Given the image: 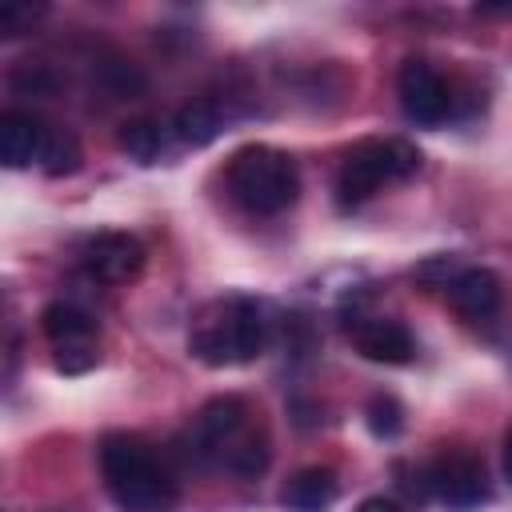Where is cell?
<instances>
[{"label":"cell","mask_w":512,"mask_h":512,"mask_svg":"<svg viewBox=\"0 0 512 512\" xmlns=\"http://www.w3.org/2000/svg\"><path fill=\"white\" fill-rule=\"evenodd\" d=\"M400 424H404L400 420V404L392 396H372V404H368V428L376 436H396Z\"/></svg>","instance_id":"cell-17"},{"label":"cell","mask_w":512,"mask_h":512,"mask_svg":"<svg viewBox=\"0 0 512 512\" xmlns=\"http://www.w3.org/2000/svg\"><path fill=\"white\" fill-rule=\"evenodd\" d=\"M220 128H224V112H220L216 100H192L176 112V136L192 148L212 144L220 136Z\"/></svg>","instance_id":"cell-14"},{"label":"cell","mask_w":512,"mask_h":512,"mask_svg":"<svg viewBox=\"0 0 512 512\" xmlns=\"http://www.w3.org/2000/svg\"><path fill=\"white\" fill-rule=\"evenodd\" d=\"M416 172H420L416 144H408L400 136L360 140L336 172V200H340V208H360L364 200H372L388 184H400Z\"/></svg>","instance_id":"cell-5"},{"label":"cell","mask_w":512,"mask_h":512,"mask_svg":"<svg viewBox=\"0 0 512 512\" xmlns=\"http://www.w3.org/2000/svg\"><path fill=\"white\" fill-rule=\"evenodd\" d=\"M48 136H52V128H44L32 112H4L0 116V160L8 168L40 164Z\"/></svg>","instance_id":"cell-12"},{"label":"cell","mask_w":512,"mask_h":512,"mask_svg":"<svg viewBox=\"0 0 512 512\" xmlns=\"http://www.w3.org/2000/svg\"><path fill=\"white\" fill-rule=\"evenodd\" d=\"M268 340V320L256 300L248 296H228L208 304L188 332V352L208 364V368H236L248 364L264 352Z\"/></svg>","instance_id":"cell-3"},{"label":"cell","mask_w":512,"mask_h":512,"mask_svg":"<svg viewBox=\"0 0 512 512\" xmlns=\"http://www.w3.org/2000/svg\"><path fill=\"white\" fill-rule=\"evenodd\" d=\"M120 148L136 160V164H156L164 152V128L152 120H132L120 128Z\"/></svg>","instance_id":"cell-15"},{"label":"cell","mask_w":512,"mask_h":512,"mask_svg":"<svg viewBox=\"0 0 512 512\" xmlns=\"http://www.w3.org/2000/svg\"><path fill=\"white\" fill-rule=\"evenodd\" d=\"M336 492H340V484H336V472L332 468H300L284 484L280 500L292 512H324L336 500Z\"/></svg>","instance_id":"cell-13"},{"label":"cell","mask_w":512,"mask_h":512,"mask_svg":"<svg viewBox=\"0 0 512 512\" xmlns=\"http://www.w3.org/2000/svg\"><path fill=\"white\" fill-rule=\"evenodd\" d=\"M36 16H40V8H32V4H4L0 8V32L4 36H20V32L32 28Z\"/></svg>","instance_id":"cell-18"},{"label":"cell","mask_w":512,"mask_h":512,"mask_svg":"<svg viewBox=\"0 0 512 512\" xmlns=\"http://www.w3.org/2000/svg\"><path fill=\"white\" fill-rule=\"evenodd\" d=\"M228 192L252 216H280L300 196L296 160L268 144H248L228 164Z\"/></svg>","instance_id":"cell-4"},{"label":"cell","mask_w":512,"mask_h":512,"mask_svg":"<svg viewBox=\"0 0 512 512\" xmlns=\"http://www.w3.org/2000/svg\"><path fill=\"white\" fill-rule=\"evenodd\" d=\"M504 476H508V484H512V432L504 436Z\"/></svg>","instance_id":"cell-20"},{"label":"cell","mask_w":512,"mask_h":512,"mask_svg":"<svg viewBox=\"0 0 512 512\" xmlns=\"http://www.w3.org/2000/svg\"><path fill=\"white\" fill-rule=\"evenodd\" d=\"M80 264L100 284H128L144 268V244L128 232H96L80 248Z\"/></svg>","instance_id":"cell-9"},{"label":"cell","mask_w":512,"mask_h":512,"mask_svg":"<svg viewBox=\"0 0 512 512\" xmlns=\"http://www.w3.org/2000/svg\"><path fill=\"white\" fill-rule=\"evenodd\" d=\"M188 460L236 476H260L272 460V444L264 424H256V412L240 396H216L192 420Z\"/></svg>","instance_id":"cell-1"},{"label":"cell","mask_w":512,"mask_h":512,"mask_svg":"<svg viewBox=\"0 0 512 512\" xmlns=\"http://www.w3.org/2000/svg\"><path fill=\"white\" fill-rule=\"evenodd\" d=\"M428 488L440 504L448 508H476L488 496V476H484V460L472 452H444L428 464Z\"/></svg>","instance_id":"cell-7"},{"label":"cell","mask_w":512,"mask_h":512,"mask_svg":"<svg viewBox=\"0 0 512 512\" xmlns=\"http://www.w3.org/2000/svg\"><path fill=\"white\" fill-rule=\"evenodd\" d=\"M40 168H44L48 176H68V172H76V168H80V144H76V136H72V132H52V136H48V148H44V156H40Z\"/></svg>","instance_id":"cell-16"},{"label":"cell","mask_w":512,"mask_h":512,"mask_svg":"<svg viewBox=\"0 0 512 512\" xmlns=\"http://www.w3.org/2000/svg\"><path fill=\"white\" fill-rule=\"evenodd\" d=\"M500 300H504L500 276L488 272V268H460L448 280V304L464 320H488V316H496L500 312Z\"/></svg>","instance_id":"cell-11"},{"label":"cell","mask_w":512,"mask_h":512,"mask_svg":"<svg viewBox=\"0 0 512 512\" xmlns=\"http://www.w3.org/2000/svg\"><path fill=\"white\" fill-rule=\"evenodd\" d=\"M100 476L120 512H172L180 500L172 468L132 432H108L100 440Z\"/></svg>","instance_id":"cell-2"},{"label":"cell","mask_w":512,"mask_h":512,"mask_svg":"<svg viewBox=\"0 0 512 512\" xmlns=\"http://www.w3.org/2000/svg\"><path fill=\"white\" fill-rule=\"evenodd\" d=\"M356 512H400V508H396L392 500H384V496H368V500H364Z\"/></svg>","instance_id":"cell-19"},{"label":"cell","mask_w":512,"mask_h":512,"mask_svg":"<svg viewBox=\"0 0 512 512\" xmlns=\"http://www.w3.org/2000/svg\"><path fill=\"white\" fill-rule=\"evenodd\" d=\"M40 328H44L48 344L56 348V368L60 372H84L100 360V352H96L100 332H96V320L84 308H76L68 300H56L40 312Z\"/></svg>","instance_id":"cell-6"},{"label":"cell","mask_w":512,"mask_h":512,"mask_svg":"<svg viewBox=\"0 0 512 512\" xmlns=\"http://www.w3.org/2000/svg\"><path fill=\"white\" fill-rule=\"evenodd\" d=\"M352 344L364 360L372 364H408L416 356V340L400 320L388 316H360L356 324H348Z\"/></svg>","instance_id":"cell-10"},{"label":"cell","mask_w":512,"mask_h":512,"mask_svg":"<svg viewBox=\"0 0 512 512\" xmlns=\"http://www.w3.org/2000/svg\"><path fill=\"white\" fill-rule=\"evenodd\" d=\"M396 96H400V108L412 124H440L452 108V96H448V84L444 76L428 64V60H404L400 76H396Z\"/></svg>","instance_id":"cell-8"}]
</instances>
